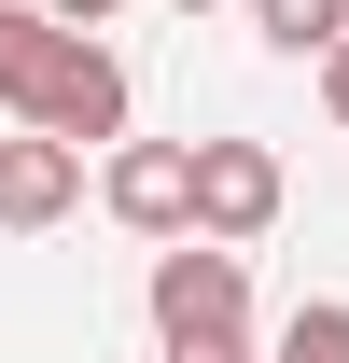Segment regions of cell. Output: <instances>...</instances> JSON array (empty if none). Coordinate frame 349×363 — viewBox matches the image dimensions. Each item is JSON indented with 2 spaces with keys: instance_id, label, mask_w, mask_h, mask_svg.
Here are the masks:
<instances>
[{
  "instance_id": "7a4b0ae2",
  "label": "cell",
  "mask_w": 349,
  "mask_h": 363,
  "mask_svg": "<svg viewBox=\"0 0 349 363\" xmlns=\"http://www.w3.org/2000/svg\"><path fill=\"white\" fill-rule=\"evenodd\" d=\"M98 210L126 238H196V140H112V168H98Z\"/></svg>"
},
{
  "instance_id": "30bf717a",
  "label": "cell",
  "mask_w": 349,
  "mask_h": 363,
  "mask_svg": "<svg viewBox=\"0 0 349 363\" xmlns=\"http://www.w3.org/2000/svg\"><path fill=\"white\" fill-rule=\"evenodd\" d=\"M321 112H336V126H349V56H321Z\"/></svg>"
},
{
  "instance_id": "8fae6325",
  "label": "cell",
  "mask_w": 349,
  "mask_h": 363,
  "mask_svg": "<svg viewBox=\"0 0 349 363\" xmlns=\"http://www.w3.org/2000/svg\"><path fill=\"white\" fill-rule=\"evenodd\" d=\"M168 363H252V335H210V350H168Z\"/></svg>"
},
{
  "instance_id": "8992f818",
  "label": "cell",
  "mask_w": 349,
  "mask_h": 363,
  "mask_svg": "<svg viewBox=\"0 0 349 363\" xmlns=\"http://www.w3.org/2000/svg\"><path fill=\"white\" fill-rule=\"evenodd\" d=\"M43 126H56V140H126V56H112V43H70Z\"/></svg>"
},
{
  "instance_id": "9c48e42d",
  "label": "cell",
  "mask_w": 349,
  "mask_h": 363,
  "mask_svg": "<svg viewBox=\"0 0 349 363\" xmlns=\"http://www.w3.org/2000/svg\"><path fill=\"white\" fill-rule=\"evenodd\" d=\"M43 14H56V28H84V43L112 28V0H43Z\"/></svg>"
},
{
  "instance_id": "52a82bcc",
  "label": "cell",
  "mask_w": 349,
  "mask_h": 363,
  "mask_svg": "<svg viewBox=\"0 0 349 363\" xmlns=\"http://www.w3.org/2000/svg\"><path fill=\"white\" fill-rule=\"evenodd\" d=\"M252 28L279 56H349V0H252Z\"/></svg>"
},
{
  "instance_id": "ba28073f",
  "label": "cell",
  "mask_w": 349,
  "mask_h": 363,
  "mask_svg": "<svg viewBox=\"0 0 349 363\" xmlns=\"http://www.w3.org/2000/svg\"><path fill=\"white\" fill-rule=\"evenodd\" d=\"M279 363H349V308L336 294H307V308L279 321Z\"/></svg>"
},
{
  "instance_id": "277c9868",
  "label": "cell",
  "mask_w": 349,
  "mask_h": 363,
  "mask_svg": "<svg viewBox=\"0 0 349 363\" xmlns=\"http://www.w3.org/2000/svg\"><path fill=\"white\" fill-rule=\"evenodd\" d=\"M84 210V140L56 126H0V238H43Z\"/></svg>"
},
{
  "instance_id": "6da1fadb",
  "label": "cell",
  "mask_w": 349,
  "mask_h": 363,
  "mask_svg": "<svg viewBox=\"0 0 349 363\" xmlns=\"http://www.w3.org/2000/svg\"><path fill=\"white\" fill-rule=\"evenodd\" d=\"M140 308L168 350H210V335H252V252H223V238H168L154 279H140Z\"/></svg>"
},
{
  "instance_id": "7c38bea8",
  "label": "cell",
  "mask_w": 349,
  "mask_h": 363,
  "mask_svg": "<svg viewBox=\"0 0 349 363\" xmlns=\"http://www.w3.org/2000/svg\"><path fill=\"white\" fill-rule=\"evenodd\" d=\"M168 14H223V0H168Z\"/></svg>"
},
{
  "instance_id": "3957f363",
  "label": "cell",
  "mask_w": 349,
  "mask_h": 363,
  "mask_svg": "<svg viewBox=\"0 0 349 363\" xmlns=\"http://www.w3.org/2000/svg\"><path fill=\"white\" fill-rule=\"evenodd\" d=\"M279 210H294V182H279V154H265V140H196V238L252 252Z\"/></svg>"
},
{
  "instance_id": "5b68a950",
  "label": "cell",
  "mask_w": 349,
  "mask_h": 363,
  "mask_svg": "<svg viewBox=\"0 0 349 363\" xmlns=\"http://www.w3.org/2000/svg\"><path fill=\"white\" fill-rule=\"evenodd\" d=\"M70 43H84V28H56L43 0H0V126H43V98H56V70H70Z\"/></svg>"
}]
</instances>
